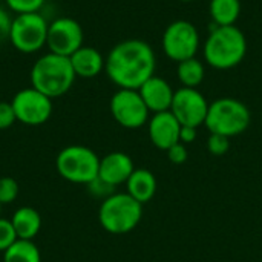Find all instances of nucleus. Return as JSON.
<instances>
[{
	"label": "nucleus",
	"mask_w": 262,
	"mask_h": 262,
	"mask_svg": "<svg viewBox=\"0 0 262 262\" xmlns=\"http://www.w3.org/2000/svg\"><path fill=\"white\" fill-rule=\"evenodd\" d=\"M84 32L81 25L71 17H58L49 21L46 46L49 52L71 57L77 49L83 46Z\"/></svg>",
	"instance_id": "9b49d317"
},
{
	"label": "nucleus",
	"mask_w": 262,
	"mask_h": 262,
	"mask_svg": "<svg viewBox=\"0 0 262 262\" xmlns=\"http://www.w3.org/2000/svg\"><path fill=\"white\" fill-rule=\"evenodd\" d=\"M77 75L72 69L69 57L48 52L38 57L29 72L31 86L51 100L69 92Z\"/></svg>",
	"instance_id": "7ed1b4c3"
},
{
	"label": "nucleus",
	"mask_w": 262,
	"mask_h": 262,
	"mask_svg": "<svg viewBox=\"0 0 262 262\" xmlns=\"http://www.w3.org/2000/svg\"><path fill=\"white\" fill-rule=\"evenodd\" d=\"M247 54V38L236 26H218L212 21L203 46L206 63L218 71L236 68Z\"/></svg>",
	"instance_id": "f03ea898"
},
{
	"label": "nucleus",
	"mask_w": 262,
	"mask_h": 262,
	"mask_svg": "<svg viewBox=\"0 0 262 262\" xmlns=\"http://www.w3.org/2000/svg\"><path fill=\"white\" fill-rule=\"evenodd\" d=\"M11 223L14 226V230H15L18 239L34 241V238L38 235V232L41 229L40 213L35 209L28 207V206L17 209L11 216Z\"/></svg>",
	"instance_id": "a211bd4d"
},
{
	"label": "nucleus",
	"mask_w": 262,
	"mask_h": 262,
	"mask_svg": "<svg viewBox=\"0 0 262 262\" xmlns=\"http://www.w3.org/2000/svg\"><path fill=\"white\" fill-rule=\"evenodd\" d=\"M127 193L140 204L149 203L157 193V178L147 169H135L126 181Z\"/></svg>",
	"instance_id": "f3484780"
},
{
	"label": "nucleus",
	"mask_w": 262,
	"mask_h": 262,
	"mask_svg": "<svg viewBox=\"0 0 262 262\" xmlns=\"http://www.w3.org/2000/svg\"><path fill=\"white\" fill-rule=\"evenodd\" d=\"M135 170L132 158L124 152H111L100 158L98 178L106 181L107 184L117 187L120 184H126L132 172Z\"/></svg>",
	"instance_id": "4468645a"
},
{
	"label": "nucleus",
	"mask_w": 262,
	"mask_h": 262,
	"mask_svg": "<svg viewBox=\"0 0 262 262\" xmlns=\"http://www.w3.org/2000/svg\"><path fill=\"white\" fill-rule=\"evenodd\" d=\"M200 32L196 26L189 20L172 21L163 34V51L175 63L196 57L200 49Z\"/></svg>",
	"instance_id": "6e6552de"
},
{
	"label": "nucleus",
	"mask_w": 262,
	"mask_h": 262,
	"mask_svg": "<svg viewBox=\"0 0 262 262\" xmlns=\"http://www.w3.org/2000/svg\"><path fill=\"white\" fill-rule=\"evenodd\" d=\"M11 23L12 18L9 15V12L0 6V46L9 40V32H11Z\"/></svg>",
	"instance_id": "c85d7f7f"
},
{
	"label": "nucleus",
	"mask_w": 262,
	"mask_h": 262,
	"mask_svg": "<svg viewBox=\"0 0 262 262\" xmlns=\"http://www.w3.org/2000/svg\"><path fill=\"white\" fill-rule=\"evenodd\" d=\"M209 104L210 103L198 89L180 88L173 94L170 112L175 115L181 126L200 127L206 121Z\"/></svg>",
	"instance_id": "f8f14e48"
},
{
	"label": "nucleus",
	"mask_w": 262,
	"mask_h": 262,
	"mask_svg": "<svg viewBox=\"0 0 262 262\" xmlns=\"http://www.w3.org/2000/svg\"><path fill=\"white\" fill-rule=\"evenodd\" d=\"M17 233L14 230V226L11 220L0 218V252L3 253L6 249H9L17 241Z\"/></svg>",
	"instance_id": "b1692460"
},
{
	"label": "nucleus",
	"mask_w": 262,
	"mask_h": 262,
	"mask_svg": "<svg viewBox=\"0 0 262 262\" xmlns=\"http://www.w3.org/2000/svg\"><path fill=\"white\" fill-rule=\"evenodd\" d=\"M149 138L152 144L160 150H167L173 144L180 143L181 124L170 111L154 114L147 121Z\"/></svg>",
	"instance_id": "ddd939ff"
},
{
	"label": "nucleus",
	"mask_w": 262,
	"mask_h": 262,
	"mask_svg": "<svg viewBox=\"0 0 262 262\" xmlns=\"http://www.w3.org/2000/svg\"><path fill=\"white\" fill-rule=\"evenodd\" d=\"M3 262H41V255L34 241L17 239L3 252Z\"/></svg>",
	"instance_id": "412c9836"
},
{
	"label": "nucleus",
	"mask_w": 262,
	"mask_h": 262,
	"mask_svg": "<svg viewBox=\"0 0 262 262\" xmlns=\"http://www.w3.org/2000/svg\"><path fill=\"white\" fill-rule=\"evenodd\" d=\"M114 120L126 129L143 127L149 121V109L135 89H118L109 103Z\"/></svg>",
	"instance_id": "1a4fd4ad"
},
{
	"label": "nucleus",
	"mask_w": 262,
	"mask_h": 262,
	"mask_svg": "<svg viewBox=\"0 0 262 262\" xmlns=\"http://www.w3.org/2000/svg\"><path fill=\"white\" fill-rule=\"evenodd\" d=\"M143 101L146 103L149 112L158 114V112H166L170 111L172 101H173V94L175 91L161 77H150L140 89H138Z\"/></svg>",
	"instance_id": "2eb2a0df"
},
{
	"label": "nucleus",
	"mask_w": 262,
	"mask_h": 262,
	"mask_svg": "<svg viewBox=\"0 0 262 262\" xmlns=\"http://www.w3.org/2000/svg\"><path fill=\"white\" fill-rule=\"evenodd\" d=\"M71 64L77 77L80 78H94L104 71L106 58L94 46H81L71 57Z\"/></svg>",
	"instance_id": "dca6fc26"
},
{
	"label": "nucleus",
	"mask_w": 262,
	"mask_h": 262,
	"mask_svg": "<svg viewBox=\"0 0 262 262\" xmlns=\"http://www.w3.org/2000/svg\"><path fill=\"white\" fill-rule=\"evenodd\" d=\"M143 204L134 200L127 192L114 193L101 201L98 209L100 226L112 235L132 232L141 221Z\"/></svg>",
	"instance_id": "39448f33"
},
{
	"label": "nucleus",
	"mask_w": 262,
	"mask_h": 262,
	"mask_svg": "<svg viewBox=\"0 0 262 262\" xmlns=\"http://www.w3.org/2000/svg\"><path fill=\"white\" fill-rule=\"evenodd\" d=\"M230 149V138L218 134H210L207 138V150L215 157L226 155Z\"/></svg>",
	"instance_id": "393cba45"
},
{
	"label": "nucleus",
	"mask_w": 262,
	"mask_h": 262,
	"mask_svg": "<svg viewBox=\"0 0 262 262\" xmlns=\"http://www.w3.org/2000/svg\"><path fill=\"white\" fill-rule=\"evenodd\" d=\"M177 75H178V80L183 84V88L196 89L206 77V68L201 60L193 57V58L178 63Z\"/></svg>",
	"instance_id": "aec40b11"
},
{
	"label": "nucleus",
	"mask_w": 262,
	"mask_h": 262,
	"mask_svg": "<svg viewBox=\"0 0 262 262\" xmlns=\"http://www.w3.org/2000/svg\"><path fill=\"white\" fill-rule=\"evenodd\" d=\"M6 8L17 14H26V12H38L46 0H5Z\"/></svg>",
	"instance_id": "4be33fe9"
},
{
	"label": "nucleus",
	"mask_w": 262,
	"mask_h": 262,
	"mask_svg": "<svg viewBox=\"0 0 262 262\" xmlns=\"http://www.w3.org/2000/svg\"><path fill=\"white\" fill-rule=\"evenodd\" d=\"M0 210H2V204H0Z\"/></svg>",
	"instance_id": "2f4dec72"
},
{
	"label": "nucleus",
	"mask_w": 262,
	"mask_h": 262,
	"mask_svg": "<svg viewBox=\"0 0 262 262\" xmlns=\"http://www.w3.org/2000/svg\"><path fill=\"white\" fill-rule=\"evenodd\" d=\"M88 190H89V193H91L92 196L100 198L101 201L106 200L107 196H111V195L115 193V187L111 186V184H107L106 181H103V180L98 178V177H97L94 181H91V183L88 184Z\"/></svg>",
	"instance_id": "a878e982"
},
{
	"label": "nucleus",
	"mask_w": 262,
	"mask_h": 262,
	"mask_svg": "<svg viewBox=\"0 0 262 262\" xmlns=\"http://www.w3.org/2000/svg\"><path fill=\"white\" fill-rule=\"evenodd\" d=\"M198 137V127H192V126H181L180 130V143L183 144H190L196 140Z\"/></svg>",
	"instance_id": "c756f323"
},
{
	"label": "nucleus",
	"mask_w": 262,
	"mask_h": 262,
	"mask_svg": "<svg viewBox=\"0 0 262 262\" xmlns=\"http://www.w3.org/2000/svg\"><path fill=\"white\" fill-rule=\"evenodd\" d=\"M17 121L12 104L8 101H0V130L9 129Z\"/></svg>",
	"instance_id": "bb28decb"
},
{
	"label": "nucleus",
	"mask_w": 262,
	"mask_h": 262,
	"mask_svg": "<svg viewBox=\"0 0 262 262\" xmlns=\"http://www.w3.org/2000/svg\"><path fill=\"white\" fill-rule=\"evenodd\" d=\"M209 12L218 26H232L241 15V0H210Z\"/></svg>",
	"instance_id": "6ab92c4d"
},
{
	"label": "nucleus",
	"mask_w": 262,
	"mask_h": 262,
	"mask_svg": "<svg viewBox=\"0 0 262 262\" xmlns=\"http://www.w3.org/2000/svg\"><path fill=\"white\" fill-rule=\"evenodd\" d=\"M11 104L17 121L26 126L45 124L52 115V100L32 86L18 91Z\"/></svg>",
	"instance_id": "9d476101"
},
{
	"label": "nucleus",
	"mask_w": 262,
	"mask_h": 262,
	"mask_svg": "<svg viewBox=\"0 0 262 262\" xmlns=\"http://www.w3.org/2000/svg\"><path fill=\"white\" fill-rule=\"evenodd\" d=\"M157 57L152 46L138 38L117 43L106 57L104 72L118 89L138 91L155 75Z\"/></svg>",
	"instance_id": "f257e3e1"
},
{
	"label": "nucleus",
	"mask_w": 262,
	"mask_h": 262,
	"mask_svg": "<svg viewBox=\"0 0 262 262\" xmlns=\"http://www.w3.org/2000/svg\"><path fill=\"white\" fill-rule=\"evenodd\" d=\"M18 196V184L11 177L0 178V204H11Z\"/></svg>",
	"instance_id": "5701e85b"
},
{
	"label": "nucleus",
	"mask_w": 262,
	"mask_h": 262,
	"mask_svg": "<svg viewBox=\"0 0 262 262\" xmlns=\"http://www.w3.org/2000/svg\"><path fill=\"white\" fill-rule=\"evenodd\" d=\"M48 20L40 12L17 14L11 23L9 41L21 54H35L46 46Z\"/></svg>",
	"instance_id": "0eeeda50"
},
{
	"label": "nucleus",
	"mask_w": 262,
	"mask_h": 262,
	"mask_svg": "<svg viewBox=\"0 0 262 262\" xmlns=\"http://www.w3.org/2000/svg\"><path fill=\"white\" fill-rule=\"evenodd\" d=\"M55 167L63 180L74 184L88 186L98 177L100 158L92 149L74 144L58 152L55 158Z\"/></svg>",
	"instance_id": "423d86ee"
},
{
	"label": "nucleus",
	"mask_w": 262,
	"mask_h": 262,
	"mask_svg": "<svg viewBox=\"0 0 262 262\" xmlns=\"http://www.w3.org/2000/svg\"><path fill=\"white\" fill-rule=\"evenodd\" d=\"M250 121V109L243 101L232 97H223L209 104L204 126L210 134L232 138L246 132Z\"/></svg>",
	"instance_id": "20e7f679"
},
{
	"label": "nucleus",
	"mask_w": 262,
	"mask_h": 262,
	"mask_svg": "<svg viewBox=\"0 0 262 262\" xmlns=\"http://www.w3.org/2000/svg\"><path fill=\"white\" fill-rule=\"evenodd\" d=\"M166 152H167V158H169V161H170L172 164H183V163H186L187 158H189V152H187V149H186V144H183V143L173 144V146H172L170 149H167Z\"/></svg>",
	"instance_id": "cd10ccee"
},
{
	"label": "nucleus",
	"mask_w": 262,
	"mask_h": 262,
	"mask_svg": "<svg viewBox=\"0 0 262 262\" xmlns=\"http://www.w3.org/2000/svg\"><path fill=\"white\" fill-rule=\"evenodd\" d=\"M180 2H193V0H180Z\"/></svg>",
	"instance_id": "7c9ffc66"
}]
</instances>
